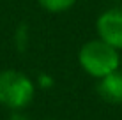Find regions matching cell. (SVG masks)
Segmentation results:
<instances>
[{
	"mask_svg": "<svg viewBox=\"0 0 122 120\" xmlns=\"http://www.w3.org/2000/svg\"><path fill=\"white\" fill-rule=\"evenodd\" d=\"M120 51L113 46L106 44L104 41L90 39L80 48L78 51V64L89 76L101 80L108 74L120 69Z\"/></svg>",
	"mask_w": 122,
	"mask_h": 120,
	"instance_id": "1",
	"label": "cell"
},
{
	"mask_svg": "<svg viewBox=\"0 0 122 120\" xmlns=\"http://www.w3.org/2000/svg\"><path fill=\"white\" fill-rule=\"evenodd\" d=\"M36 85L27 74L7 69L0 72V104L12 111H20L32 102Z\"/></svg>",
	"mask_w": 122,
	"mask_h": 120,
	"instance_id": "2",
	"label": "cell"
},
{
	"mask_svg": "<svg viewBox=\"0 0 122 120\" xmlns=\"http://www.w3.org/2000/svg\"><path fill=\"white\" fill-rule=\"evenodd\" d=\"M97 37L115 49H122V7L103 11L96 19Z\"/></svg>",
	"mask_w": 122,
	"mask_h": 120,
	"instance_id": "3",
	"label": "cell"
},
{
	"mask_svg": "<svg viewBox=\"0 0 122 120\" xmlns=\"http://www.w3.org/2000/svg\"><path fill=\"white\" fill-rule=\"evenodd\" d=\"M97 94L110 104H122V71L108 74L97 81Z\"/></svg>",
	"mask_w": 122,
	"mask_h": 120,
	"instance_id": "4",
	"label": "cell"
},
{
	"mask_svg": "<svg viewBox=\"0 0 122 120\" xmlns=\"http://www.w3.org/2000/svg\"><path fill=\"white\" fill-rule=\"evenodd\" d=\"M76 2H78V0H37V4H39L44 11L53 12V14L69 11Z\"/></svg>",
	"mask_w": 122,
	"mask_h": 120,
	"instance_id": "5",
	"label": "cell"
},
{
	"mask_svg": "<svg viewBox=\"0 0 122 120\" xmlns=\"http://www.w3.org/2000/svg\"><path fill=\"white\" fill-rule=\"evenodd\" d=\"M28 43H30V30H28L27 23H20L18 28L14 32V46L20 53H25L28 48Z\"/></svg>",
	"mask_w": 122,
	"mask_h": 120,
	"instance_id": "6",
	"label": "cell"
},
{
	"mask_svg": "<svg viewBox=\"0 0 122 120\" xmlns=\"http://www.w3.org/2000/svg\"><path fill=\"white\" fill-rule=\"evenodd\" d=\"M37 83H39L41 88H51L53 83H55V80H53V76H50L48 72H41L39 76H37Z\"/></svg>",
	"mask_w": 122,
	"mask_h": 120,
	"instance_id": "7",
	"label": "cell"
},
{
	"mask_svg": "<svg viewBox=\"0 0 122 120\" xmlns=\"http://www.w3.org/2000/svg\"><path fill=\"white\" fill-rule=\"evenodd\" d=\"M9 120H28L27 117H25L23 113H20V111H14V113L11 115V118Z\"/></svg>",
	"mask_w": 122,
	"mask_h": 120,
	"instance_id": "8",
	"label": "cell"
},
{
	"mask_svg": "<svg viewBox=\"0 0 122 120\" xmlns=\"http://www.w3.org/2000/svg\"><path fill=\"white\" fill-rule=\"evenodd\" d=\"M120 71H122V58H120Z\"/></svg>",
	"mask_w": 122,
	"mask_h": 120,
	"instance_id": "9",
	"label": "cell"
}]
</instances>
